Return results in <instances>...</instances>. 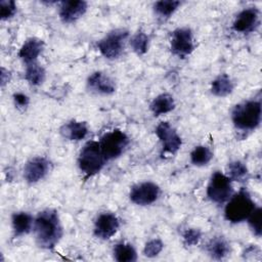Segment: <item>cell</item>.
Instances as JSON below:
<instances>
[{
  "label": "cell",
  "mask_w": 262,
  "mask_h": 262,
  "mask_svg": "<svg viewBox=\"0 0 262 262\" xmlns=\"http://www.w3.org/2000/svg\"><path fill=\"white\" fill-rule=\"evenodd\" d=\"M0 81H1V86L3 87L5 84L9 83L10 81V73L5 70L4 68H1V74H0Z\"/></svg>",
  "instance_id": "cell-33"
},
{
  "label": "cell",
  "mask_w": 262,
  "mask_h": 262,
  "mask_svg": "<svg viewBox=\"0 0 262 262\" xmlns=\"http://www.w3.org/2000/svg\"><path fill=\"white\" fill-rule=\"evenodd\" d=\"M88 3L83 0H66L59 2L58 15L64 24H72L81 18L87 11Z\"/></svg>",
  "instance_id": "cell-13"
},
{
  "label": "cell",
  "mask_w": 262,
  "mask_h": 262,
  "mask_svg": "<svg viewBox=\"0 0 262 262\" xmlns=\"http://www.w3.org/2000/svg\"><path fill=\"white\" fill-rule=\"evenodd\" d=\"M149 108L156 117L168 114L175 108L174 97L169 93L159 94L150 102Z\"/></svg>",
  "instance_id": "cell-18"
},
{
  "label": "cell",
  "mask_w": 262,
  "mask_h": 262,
  "mask_svg": "<svg viewBox=\"0 0 262 262\" xmlns=\"http://www.w3.org/2000/svg\"><path fill=\"white\" fill-rule=\"evenodd\" d=\"M171 52L179 58H184L194 50L193 33L187 27L177 28L172 32L170 40Z\"/></svg>",
  "instance_id": "cell-8"
},
{
  "label": "cell",
  "mask_w": 262,
  "mask_h": 262,
  "mask_svg": "<svg viewBox=\"0 0 262 262\" xmlns=\"http://www.w3.org/2000/svg\"><path fill=\"white\" fill-rule=\"evenodd\" d=\"M128 35V31L124 29H116L108 32L97 42V48L101 55L106 59L118 58L124 50V44Z\"/></svg>",
  "instance_id": "cell-6"
},
{
  "label": "cell",
  "mask_w": 262,
  "mask_h": 262,
  "mask_svg": "<svg viewBox=\"0 0 262 262\" xmlns=\"http://www.w3.org/2000/svg\"><path fill=\"white\" fill-rule=\"evenodd\" d=\"M202 238V232L196 228H188L183 233V243L187 247H192L199 244Z\"/></svg>",
  "instance_id": "cell-31"
},
{
  "label": "cell",
  "mask_w": 262,
  "mask_h": 262,
  "mask_svg": "<svg viewBox=\"0 0 262 262\" xmlns=\"http://www.w3.org/2000/svg\"><path fill=\"white\" fill-rule=\"evenodd\" d=\"M261 220H262V210L260 207H256L253 212L250 214L248 217L247 221L249 224V227L251 228L252 232L257 236L260 237L262 233V225H261Z\"/></svg>",
  "instance_id": "cell-28"
},
{
  "label": "cell",
  "mask_w": 262,
  "mask_h": 262,
  "mask_svg": "<svg viewBox=\"0 0 262 262\" xmlns=\"http://www.w3.org/2000/svg\"><path fill=\"white\" fill-rule=\"evenodd\" d=\"M261 114L262 106L260 100H246L234 105L231 111V121L236 129L252 131L260 125Z\"/></svg>",
  "instance_id": "cell-2"
},
{
  "label": "cell",
  "mask_w": 262,
  "mask_h": 262,
  "mask_svg": "<svg viewBox=\"0 0 262 262\" xmlns=\"http://www.w3.org/2000/svg\"><path fill=\"white\" fill-rule=\"evenodd\" d=\"M33 232L36 244L45 250L53 249L62 236V226L58 213L53 209H45L34 218Z\"/></svg>",
  "instance_id": "cell-1"
},
{
  "label": "cell",
  "mask_w": 262,
  "mask_h": 262,
  "mask_svg": "<svg viewBox=\"0 0 262 262\" xmlns=\"http://www.w3.org/2000/svg\"><path fill=\"white\" fill-rule=\"evenodd\" d=\"M233 194L231 179L219 171H216L207 186V196L215 204L226 203Z\"/></svg>",
  "instance_id": "cell-7"
},
{
  "label": "cell",
  "mask_w": 262,
  "mask_h": 262,
  "mask_svg": "<svg viewBox=\"0 0 262 262\" xmlns=\"http://www.w3.org/2000/svg\"><path fill=\"white\" fill-rule=\"evenodd\" d=\"M156 135L162 143V155H175L182 145L181 137L169 122H161L156 127Z\"/></svg>",
  "instance_id": "cell-10"
},
{
  "label": "cell",
  "mask_w": 262,
  "mask_h": 262,
  "mask_svg": "<svg viewBox=\"0 0 262 262\" xmlns=\"http://www.w3.org/2000/svg\"><path fill=\"white\" fill-rule=\"evenodd\" d=\"M234 84L227 74H220L211 83V92L217 97H225L232 93Z\"/></svg>",
  "instance_id": "cell-21"
},
{
  "label": "cell",
  "mask_w": 262,
  "mask_h": 262,
  "mask_svg": "<svg viewBox=\"0 0 262 262\" xmlns=\"http://www.w3.org/2000/svg\"><path fill=\"white\" fill-rule=\"evenodd\" d=\"M17 7L13 0H1L0 1V18L6 20L11 18L16 13Z\"/></svg>",
  "instance_id": "cell-30"
},
{
  "label": "cell",
  "mask_w": 262,
  "mask_h": 262,
  "mask_svg": "<svg viewBox=\"0 0 262 262\" xmlns=\"http://www.w3.org/2000/svg\"><path fill=\"white\" fill-rule=\"evenodd\" d=\"M259 10L256 7L245 8L235 16L232 23V29L242 34L251 33L259 26Z\"/></svg>",
  "instance_id": "cell-14"
},
{
  "label": "cell",
  "mask_w": 262,
  "mask_h": 262,
  "mask_svg": "<svg viewBox=\"0 0 262 262\" xmlns=\"http://www.w3.org/2000/svg\"><path fill=\"white\" fill-rule=\"evenodd\" d=\"M101 152L106 161L119 158L129 145V137L121 130L115 129L102 135L98 141Z\"/></svg>",
  "instance_id": "cell-5"
},
{
  "label": "cell",
  "mask_w": 262,
  "mask_h": 262,
  "mask_svg": "<svg viewBox=\"0 0 262 262\" xmlns=\"http://www.w3.org/2000/svg\"><path fill=\"white\" fill-rule=\"evenodd\" d=\"M207 252L211 258L216 260L224 259L230 252L229 243L223 236L213 237L207 245Z\"/></svg>",
  "instance_id": "cell-20"
},
{
  "label": "cell",
  "mask_w": 262,
  "mask_h": 262,
  "mask_svg": "<svg viewBox=\"0 0 262 262\" xmlns=\"http://www.w3.org/2000/svg\"><path fill=\"white\" fill-rule=\"evenodd\" d=\"M120 228V220L116 214L103 212L94 221V235L100 239H110Z\"/></svg>",
  "instance_id": "cell-11"
},
{
  "label": "cell",
  "mask_w": 262,
  "mask_h": 262,
  "mask_svg": "<svg viewBox=\"0 0 262 262\" xmlns=\"http://www.w3.org/2000/svg\"><path fill=\"white\" fill-rule=\"evenodd\" d=\"M25 79L32 86H39L45 80V70L37 61L26 64Z\"/></svg>",
  "instance_id": "cell-23"
},
{
  "label": "cell",
  "mask_w": 262,
  "mask_h": 262,
  "mask_svg": "<svg viewBox=\"0 0 262 262\" xmlns=\"http://www.w3.org/2000/svg\"><path fill=\"white\" fill-rule=\"evenodd\" d=\"M44 49V42L36 37L27 39L18 51V57L26 63L36 62L39 55Z\"/></svg>",
  "instance_id": "cell-16"
},
{
  "label": "cell",
  "mask_w": 262,
  "mask_h": 262,
  "mask_svg": "<svg viewBox=\"0 0 262 262\" xmlns=\"http://www.w3.org/2000/svg\"><path fill=\"white\" fill-rule=\"evenodd\" d=\"M161 189L152 181H142L134 184L129 192L130 201L138 206L154 204L160 196Z\"/></svg>",
  "instance_id": "cell-9"
},
{
  "label": "cell",
  "mask_w": 262,
  "mask_h": 262,
  "mask_svg": "<svg viewBox=\"0 0 262 262\" xmlns=\"http://www.w3.org/2000/svg\"><path fill=\"white\" fill-rule=\"evenodd\" d=\"M13 102H14V105L17 107V108H20V110H24L26 108L29 103H30V98L28 95L24 94V93H20V92H17V93H14L13 96Z\"/></svg>",
  "instance_id": "cell-32"
},
{
  "label": "cell",
  "mask_w": 262,
  "mask_h": 262,
  "mask_svg": "<svg viewBox=\"0 0 262 262\" xmlns=\"http://www.w3.org/2000/svg\"><path fill=\"white\" fill-rule=\"evenodd\" d=\"M163 248H164V244L160 238H152L145 244L143 248V254L145 257L154 258L162 252Z\"/></svg>",
  "instance_id": "cell-29"
},
{
  "label": "cell",
  "mask_w": 262,
  "mask_h": 262,
  "mask_svg": "<svg viewBox=\"0 0 262 262\" xmlns=\"http://www.w3.org/2000/svg\"><path fill=\"white\" fill-rule=\"evenodd\" d=\"M181 5L180 1L177 0H161L154 4V10L160 17H170Z\"/></svg>",
  "instance_id": "cell-25"
},
{
  "label": "cell",
  "mask_w": 262,
  "mask_h": 262,
  "mask_svg": "<svg viewBox=\"0 0 262 262\" xmlns=\"http://www.w3.org/2000/svg\"><path fill=\"white\" fill-rule=\"evenodd\" d=\"M87 88L89 91L100 94L111 95L116 91V82L103 72L96 71L89 75L87 79Z\"/></svg>",
  "instance_id": "cell-15"
},
{
  "label": "cell",
  "mask_w": 262,
  "mask_h": 262,
  "mask_svg": "<svg viewBox=\"0 0 262 262\" xmlns=\"http://www.w3.org/2000/svg\"><path fill=\"white\" fill-rule=\"evenodd\" d=\"M213 158L211 149L206 145H198L190 152V162L198 167L208 165Z\"/></svg>",
  "instance_id": "cell-24"
},
{
  "label": "cell",
  "mask_w": 262,
  "mask_h": 262,
  "mask_svg": "<svg viewBox=\"0 0 262 262\" xmlns=\"http://www.w3.org/2000/svg\"><path fill=\"white\" fill-rule=\"evenodd\" d=\"M114 259L118 262H134L137 260V252L129 243H118L113 249Z\"/></svg>",
  "instance_id": "cell-22"
},
{
  "label": "cell",
  "mask_w": 262,
  "mask_h": 262,
  "mask_svg": "<svg viewBox=\"0 0 262 262\" xmlns=\"http://www.w3.org/2000/svg\"><path fill=\"white\" fill-rule=\"evenodd\" d=\"M148 44H149V38L144 32H137L134 34L130 40V45L133 49V51L137 55H143L148 50Z\"/></svg>",
  "instance_id": "cell-27"
},
{
  "label": "cell",
  "mask_w": 262,
  "mask_h": 262,
  "mask_svg": "<svg viewBox=\"0 0 262 262\" xmlns=\"http://www.w3.org/2000/svg\"><path fill=\"white\" fill-rule=\"evenodd\" d=\"M88 126L85 122L77 121V120H71L67 123H64L60 129L59 132L61 136L64 139L71 140V141H80L84 139L88 134Z\"/></svg>",
  "instance_id": "cell-17"
},
{
  "label": "cell",
  "mask_w": 262,
  "mask_h": 262,
  "mask_svg": "<svg viewBox=\"0 0 262 262\" xmlns=\"http://www.w3.org/2000/svg\"><path fill=\"white\" fill-rule=\"evenodd\" d=\"M98 141H88L81 149L78 157L79 169L86 177L93 176L101 171L105 164Z\"/></svg>",
  "instance_id": "cell-4"
},
{
  "label": "cell",
  "mask_w": 262,
  "mask_h": 262,
  "mask_svg": "<svg viewBox=\"0 0 262 262\" xmlns=\"http://www.w3.org/2000/svg\"><path fill=\"white\" fill-rule=\"evenodd\" d=\"M255 208V202L249 191L242 188L236 193H233L227 201L224 216L225 219L231 223H239L246 221Z\"/></svg>",
  "instance_id": "cell-3"
},
{
  "label": "cell",
  "mask_w": 262,
  "mask_h": 262,
  "mask_svg": "<svg viewBox=\"0 0 262 262\" xmlns=\"http://www.w3.org/2000/svg\"><path fill=\"white\" fill-rule=\"evenodd\" d=\"M50 170V163L44 157H34L29 160L24 167V178L30 183L34 184L42 180Z\"/></svg>",
  "instance_id": "cell-12"
},
{
  "label": "cell",
  "mask_w": 262,
  "mask_h": 262,
  "mask_svg": "<svg viewBox=\"0 0 262 262\" xmlns=\"http://www.w3.org/2000/svg\"><path fill=\"white\" fill-rule=\"evenodd\" d=\"M12 229L15 236H20L30 232L33 228L34 218L27 212H15L11 217Z\"/></svg>",
  "instance_id": "cell-19"
},
{
  "label": "cell",
  "mask_w": 262,
  "mask_h": 262,
  "mask_svg": "<svg viewBox=\"0 0 262 262\" xmlns=\"http://www.w3.org/2000/svg\"><path fill=\"white\" fill-rule=\"evenodd\" d=\"M226 175L231 181H244L248 176V168L242 161H232L228 163L226 168Z\"/></svg>",
  "instance_id": "cell-26"
}]
</instances>
